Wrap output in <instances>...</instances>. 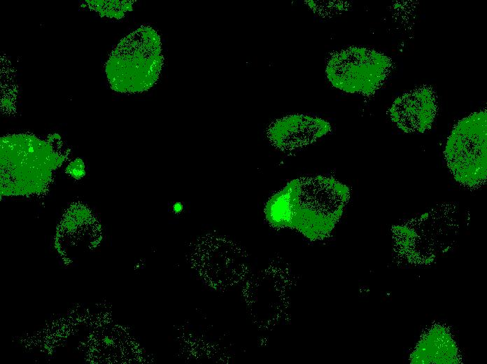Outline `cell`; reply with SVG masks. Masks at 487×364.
Masks as SVG:
<instances>
[{
  "mask_svg": "<svg viewBox=\"0 0 487 364\" xmlns=\"http://www.w3.org/2000/svg\"><path fill=\"white\" fill-rule=\"evenodd\" d=\"M437 104L431 88L421 87L398 97L390 108L392 121L404 132L423 133L435 118Z\"/></svg>",
  "mask_w": 487,
  "mask_h": 364,
  "instance_id": "obj_6",
  "label": "cell"
},
{
  "mask_svg": "<svg viewBox=\"0 0 487 364\" xmlns=\"http://www.w3.org/2000/svg\"><path fill=\"white\" fill-rule=\"evenodd\" d=\"M161 39L149 26H141L123 38L106 64L111 88L119 92H141L159 78L162 64Z\"/></svg>",
  "mask_w": 487,
  "mask_h": 364,
  "instance_id": "obj_2",
  "label": "cell"
},
{
  "mask_svg": "<svg viewBox=\"0 0 487 364\" xmlns=\"http://www.w3.org/2000/svg\"><path fill=\"white\" fill-rule=\"evenodd\" d=\"M350 197L348 188L330 177H302L289 182L269 200L268 220L294 227L309 239L328 235Z\"/></svg>",
  "mask_w": 487,
  "mask_h": 364,
  "instance_id": "obj_1",
  "label": "cell"
},
{
  "mask_svg": "<svg viewBox=\"0 0 487 364\" xmlns=\"http://www.w3.org/2000/svg\"><path fill=\"white\" fill-rule=\"evenodd\" d=\"M90 8L99 15L110 18H120L132 10L130 1H87Z\"/></svg>",
  "mask_w": 487,
  "mask_h": 364,
  "instance_id": "obj_8",
  "label": "cell"
},
{
  "mask_svg": "<svg viewBox=\"0 0 487 364\" xmlns=\"http://www.w3.org/2000/svg\"><path fill=\"white\" fill-rule=\"evenodd\" d=\"M331 130L329 122L318 118L292 115L276 121L269 130L274 145L292 150L311 144Z\"/></svg>",
  "mask_w": 487,
  "mask_h": 364,
  "instance_id": "obj_7",
  "label": "cell"
},
{
  "mask_svg": "<svg viewBox=\"0 0 487 364\" xmlns=\"http://www.w3.org/2000/svg\"><path fill=\"white\" fill-rule=\"evenodd\" d=\"M392 62L374 50L351 47L334 54L329 60L327 76L335 88L350 93H374L388 77Z\"/></svg>",
  "mask_w": 487,
  "mask_h": 364,
  "instance_id": "obj_4",
  "label": "cell"
},
{
  "mask_svg": "<svg viewBox=\"0 0 487 364\" xmlns=\"http://www.w3.org/2000/svg\"><path fill=\"white\" fill-rule=\"evenodd\" d=\"M70 173L74 177L82 176V172L84 171V164L80 160H74L69 164L68 167Z\"/></svg>",
  "mask_w": 487,
  "mask_h": 364,
  "instance_id": "obj_9",
  "label": "cell"
},
{
  "mask_svg": "<svg viewBox=\"0 0 487 364\" xmlns=\"http://www.w3.org/2000/svg\"><path fill=\"white\" fill-rule=\"evenodd\" d=\"M447 166L455 180L474 190L486 182L487 111L474 112L459 120L444 149Z\"/></svg>",
  "mask_w": 487,
  "mask_h": 364,
  "instance_id": "obj_3",
  "label": "cell"
},
{
  "mask_svg": "<svg viewBox=\"0 0 487 364\" xmlns=\"http://www.w3.org/2000/svg\"><path fill=\"white\" fill-rule=\"evenodd\" d=\"M433 209L420 218L393 228L398 252L408 258L428 260L439 252L451 236L452 221L446 214L451 208Z\"/></svg>",
  "mask_w": 487,
  "mask_h": 364,
  "instance_id": "obj_5",
  "label": "cell"
}]
</instances>
